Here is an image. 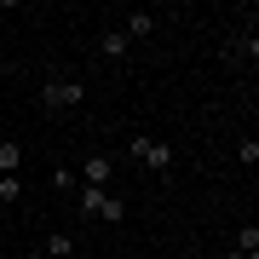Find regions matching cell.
<instances>
[{"mask_svg":"<svg viewBox=\"0 0 259 259\" xmlns=\"http://www.w3.org/2000/svg\"><path fill=\"white\" fill-rule=\"evenodd\" d=\"M127 150H133V156H139V161L150 167V173H173V144H167V139L133 133V139H127Z\"/></svg>","mask_w":259,"mask_h":259,"instance_id":"6da1fadb","label":"cell"},{"mask_svg":"<svg viewBox=\"0 0 259 259\" xmlns=\"http://www.w3.org/2000/svg\"><path fill=\"white\" fill-rule=\"evenodd\" d=\"M40 104H47V110H81L87 87L81 81H47V87H40Z\"/></svg>","mask_w":259,"mask_h":259,"instance_id":"7a4b0ae2","label":"cell"},{"mask_svg":"<svg viewBox=\"0 0 259 259\" xmlns=\"http://www.w3.org/2000/svg\"><path fill=\"white\" fill-rule=\"evenodd\" d=\"M110 173H115V156H87V161H81V185L110 190Z\"/></svg>","mask_w":259,"mask_h":259,"instance_id":"3957f363","label":"cell"},{"mask_svg":"<svg viewBox=\"0 0 259 259\" xmlns=\"http://www.w3.org/2000/svg\"><path fill=\"white\" fill-rule=\"evenodd\" d=\"M121 35H127V40H144V35H156V18H150V12H121Z\"/></svg>","mask_w":259,"mask_h":259,"instance_id":"277c9868","label":"cell"},{"mask_svg":"<svg viewBox=\"0 0 259 259\" xmlns=\"http://www.w3.org/2000/svg\"><path fill=\"white\" fill-rule=\"evenodd\" d=\"M104 202H110V190H98V185H81V190H75V207H81L87 219H98Z\"/></svg>","mask_w":259,"mask_h":259,"instance_id":"5b68a950","label":"cell"},{"mask_svg":"<svg viewBox=\"0 0 259 259\" xmlns=\"http://www.w3.org/2000/svg\"><path fill=\"white\" fill-rule=\"evenodd\" d=\"M98 52H104V58H127V52H133V40H127V35H121V29L110 23V29L98 35Z\"/></svg>","mask_w":259,"mask_h":259,"instance_id":"8992f818","label":"cell"},{"mask_svg":"<svg viewBox=\"0 0 259 259\" xmlns=\"http://www.w3.org/2000/svg\"><path fill=\"white\" fill-rule=\"evenodd\" d=\"M75 248H81V242L64 236V231H52L47 242H40V253H47V259H75Z\"/></svg>","mask_w":259,"mask_h":259,"instance_id":"52a82bcc","label":"cell"},{"mask_svg":"<svg viewBox=\"0 0 259 259\" xmlns=\"http://www.w3.org/2000/svg\"><path fill=\"white\" fill-rule=\"evenodd\" d=\"M23 167V144L18 139H0V173H18Z\"/></svg>","mask_w":259,"mask_h":259,"instance_id":"ba28073f","label":"cell"},{"mask_svg":"<svg viewBox=\"0 0 259 259\" xmlns=\"http://www.w3.org/2000/svg\"><path fill=\"white\" fill-rule=\"evenodd\" d=\"M52 190L75 196V190H81V173H75V167H52Z\"/></svg>","mask_w":259,"mask_h":259,"instance_id":"9c48e42d","label":"cell"},{"mask_svg":"<svg viewBox=\"0 0 259 259\" xmlns=\"http://www.w3.org/2000/svg\"><path fill=\"white\" fill-rule=\"evenodd\" d=\"M236 253H253L259 259V225H242V231H236Z\"/></svg>","mask_w":259,"mask_h":259,"instance_id":"30bf717a","label":"cell"},{"mask_svg":"<svg viewBox=\"0 0 259 259\" xmlns=\"http://www.w3.org/2000/svg\"><path fill=\"white\" fill-rule=\"evenodd\" d=\"M98 219H104V225H121V219H127V202H115V196H110V202H104V213H98Z\"/></svg>","mask_w":259,"mask_h":259,"instance_id":"8fae6325","label":"cell"},{"mask_svg":"<svg viewBox=\"0 0 259 259\" xmlns=\"http://www.w3.org/2000/svg\"><path fill=\"white\" fill-rule=\"evenodd\" d=\"M236 156H242V167H253V161H259V139H242Z\"/></svg>","mask_w":259,"mask_h":259,"instance_id":"7c38bea8","label":"cell"},{"mask_svg":"<svg viewBox=\"0 0 259 259\" xmlns=\"http://www.w3.org/2000/svg\"><path fill=\"white\" fill-rule=\"evenodd\" d=\"M0 202H18V173H0Z\"/></svg>","mask_w":259,"mask_h":259,"instance_id":"4fadbf2b","label":"cell"},{"mask_svg":"<svg viewBox=\"0 0 259 259\" xmlns=\"http://www.w3.org/2000/svg\"><path fill=\"white\" fill-rule=\"evenodd\" d=\"M225 259H253V253H225Z\"/></svg>","mask_w":259,"mask_h":259,"instance_id":"5bb4252c","label":"cell"},{"mask_svg":"<svg viewBox=\"0 0 259 259\" xmlns=\"http://www.w3.org/2000/svg\"><path fill=\"white\" fill-rule=\"evenodd\" d=\"M29 259H47V253H40V248H35V253H29Z\"/></svg>","mask_w":259,"mask_h":259,"instance_id":"9a60e30c","label":"cell"}]
</instances>
